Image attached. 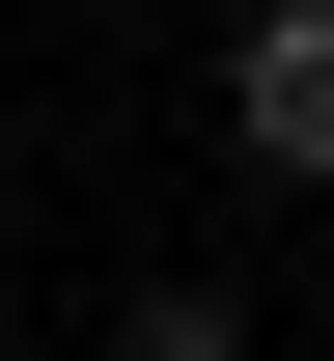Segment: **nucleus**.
<instances>
[{"label": "nucleus", "mask_w": 334, "mask_h": 361, "mask_svg": "<svg viewBox=\"0 0 334 361\" xmlns=\"http://www.w3.org/2000/svg\"><path fill=\"white\" fill-rule=\"evenodd\" d=\"M223 139L334 195V0H251V56H223Z\"/></svg>", "instance_id": "1"}, {"label": "nucleus", "mask_w": 334, "mask_h": 361, "mask_svg": "<svg viewBox=\"0 0 334 361\" xmlns=\"http://www.w3.org/2000/svg\"><path fill=\"white\" fill-rule=\"evenodd\" d=\"M112 361H251V306H223V278H167V306H112Z\"/></svg>", "instance_id": "2"}]
</instances>
